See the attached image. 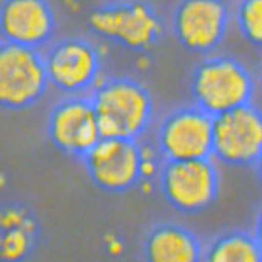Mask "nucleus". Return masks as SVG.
<instances>
[{
	"instance_id": "obj_1",
	"label": "nucleus",
	"mask_w": 262,
	"mask_h": 262,
	"mask_svg": "<svg viewBox=\"0 0 262 262\" xmlns=\"http://www.w3.org/2000/svg\"><path fill=\"white\" fill-rule=\"evenodd\" d=\"M100 138L141 139L153 119V97L145 85L126 76L99 80L91 90Z\"/></svg>"
},
{
	"instance_id": "obj_2",
	"label": "nucleus",
	"mask_w": 262,
	"mask_h": 262,
	"mask_svg": "<svg viewBox=\"0 0 262 262\" xmlns=\"http://www.w3.org/2000/svg\"><path fill=\"white\" fill-rule=\"evenodd\" d=\"M91 182L106 193H125L151 173V151L139 139L100 138L82 158Z\"/></svg>"
},
{
	"instance_id": "obj_3",
	"label": "nucleus",
	"mask_w": 262,
	"mask_h": 262,
	"mask_svg": "<svg viewBox=\"0 0 262 262\" xmlns=\"http://www.w3.org/2000/svg\"><path fill=\"white\" fill-rule=\"evenodd\" d=\"M190 88L194 103L211 116L253 102L256 93L251 73L230 56H214L198 63Z\"/></svg>"
},
{
	"instance_id": "obj_4",
	"label": "nucleus",
	"mask_w": 262,
	"mask_h": 262,
	"mask_svg": "<svg viewBox=\"0 0 262 262\" xmlns=\"http://www.w3.org/2000/svg\"><path fill=\"white\" fill-rule=\"evenodd\" d=\"M88 25L99 37L129 51L153 48L162 34V22L155 8L141 0L113 2L93 10Z\"/></svg>"
},
{
	"instance_id": "obj_5",
	"label": "nucleus",
	"mask_w": 262,
	"mask_h": 262,
	"mask_svg": "<svg viewBox=\"0 0 262 262\" xmlns=\"http://www.w3.org/2000/svg\"><path fill=\"white\" fill-rule=\"evenodd\" d=\"M159 187L171 208L184 214H198L216 202L219 171L213 158L164 161Z\"/></svg>"
},
{
	"instance_id": "obj_6",
	"label": "nucleus",
	"mask_w": 262,
	"mask_h": 262,
	"mask_svg": "<svg viewBox=\"0 0 262 262\" xmlns=\"http://www.w3.org/2000/svg\"><path fill=\"white\" fill-rule=\"evenodd\" d=\"M262 155V117L253 102L213 116L211 158L230 167H256Z\"/></svg>"
},
{
	"instance_id": "obj_7",
	"label": "nucleus",
	"mask_w": 262,
	"mask_h": 262,
	"mask_svg": "<svg viewBox=\"0 0 262 262\" xmlns=\"http://www.w3.org/2000/svg\"><path fill=\"white\" fill-rule=\"evenodd\" d=\"M48 86L40 50L0 42V108H30L45 96Z\"/></svg>"
},
{
	"instance_id": "obj_8",
	"label": "nucleus",
	"mask_w": 262,
	"mask_h": 262,
	"mask_svg": "<svg viewBox=\"0 0 262 262\" xmlns=\"http://www.w3.org/2000/svg\"><path fill=\"white\" fill-rule=\"evenodd\" d=\"M50 85L60 93L83 94L99 82L102 60L97 48L83 37H65L43 54Z\"/></svg>"
},
{
	"instance_id": "obj_9",
	"label": "nucleus",
	"mask_w": 262,
	"mask_h": 262,
	"mask_svg": "<svg viewBox=\"0 0 262 262\" xmlns=\"http://www.w3.org/2000/svg\"><path fill=\"white\" fill-rule=\"evenodd\" d=\"M213 116L198 105L170 111L158 128V148L164 161L211 158Z\"/></svg>"
},
{
	"instance_id": "obj_10",
	"label": "nucleus",
	"mask_w": 262,
	"mask_h": 262,
	"mask_svg": "<svg viewBox=\"0 0 262 262\" xmlns=\"http://www.w3.org/2000/svg\"><path fill=\"white\" fill-rule=\"evenodd\" d=\"M230 11L225 0H181L171 27L178 42L193 54L214 51L225 39Z\"/></svg>"
},
{
	"instance_id": "obj_11",
	"label": "nucleus",
	"mask_w": 262,
	"mask_h": 262,
	"mask_svg": "<svg viewBox=\"0 0 262 262\" xmlns=\"http://www.w3.org/2000/svg\"><path fill=\"white\" fill-rule=\"evenodd\" d=\"M47 133L62 153L80 159L99 139V125L90 96L68 94L50 110Z\"/></svg>"
},
{
	"instance_id": "obj_12",
	"label": "nucleus",
	"mask_w": 262,
	"mask_h": 262,
	"mask_svg": "<svg viewBox=\"0 0 262 262\" xmlns=\"http://www.w3.org/2000/svg\"><path fill=\"white\" fill-rule=\"evenodd\" d=\"M54 28V11L48 0H2L0 4V34L7 42L40 50L51 40Z\"/></svg>"
},
{
	"instance_id": "obj_13",
	"label": "nucleus",
	"mask_w": 262,
	"mask_h": 262,
	"mask_svg": "<svg viewBox=\"0 0 262 262\" xmlns=\"http://www.w3.org/2000/svg\"><path fill=\"white\" fill-rule=\"evenodd\" d=\"M40 241L34 211L19 202L0 205V260L17 262L33 256Z\"/></svg>"
},
{
	"instance_id": "obj_14",
	"label": "nucleus",
	"mask_w": 262,
	"mask_h": 262,
	"mask_svg": "<svg viewBox=\"0 0 262 262\" xmlns=\"http://www.w3.org/2000/svg\"><path fill=\"white\" fill-rule=\"evenodd\" d=\"M202 248L198 236L176 222L153 225L142 244L144 257L151 262H196Z\"/></svg>"
},
{
	"instance_id": "obj_15",
	"label": "nucleus",
	"mask_w": 262,
	"mask_h": 262,
	"mask_svg": "<svg viewBox=\"0 0 262 262\" xmlns=\"http://www.w3.org/2000/svg\"><path fill=\"white\" fill-rule=\"evenodd\" d=\"M260 257L257 236L242 230L222 233L202 248V259L207 262H259Z\"/></svg>"
},
{
	"instance_id": "obj_16",
	"label": "nucleus",
	"mask_w": 262,
	"mask_h": 262,
	"mask_svg": "<svg viewBox=\"0 0 262 262\" xmlns=\"http://www.w3.org/2000/svg\"><path fill=\"white\" fill-rule=\"evenodd\" d=\"M236 24L242 37L254 45L262 43V0H239Z\"/></svg>"
}]
</instances>
